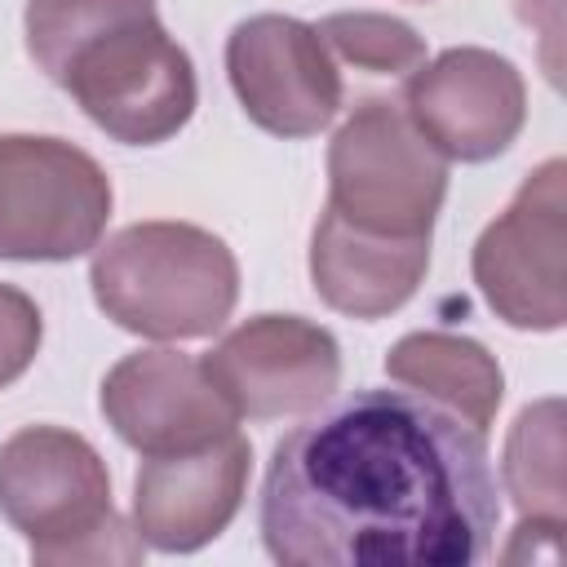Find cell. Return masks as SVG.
<instances>
[{"instance_id": "cell-1", "label": "cell", "mask_w": 567, "mask_h": 567, "mask_svg": "<svg viewBox=\"0 0 567 567\" xmlns=\"http://www.w3.org/2000/svg\"><path fill=\"white\" fill-rule=\"evenodd\" d=\"M487 434L447 408L363 385L288 430L257 527L284 567H474L496 536Z\"/></svg>"}, {"instance_id": "cell-2", "label": "cell", "mask_w": 567, "mask_h": 567, "mask_svg": "<svg viewBox=\"0 0 567 567\" xmlns=\"http://www.w3.org/2000/svg\"><path fill=\"white\" fill-rule=\"evenodd\" d=\"M97 310L151 341L213 337L239 301L230 244L195 221H133L97 239L89 261Z\"/></svg>"}, {"instance_id": "cell-3", "label": "cell", "mask_w": 567, "mask_h": 567, "mask_svg": "<svg viewBox=\"0 0 567 567\" xmlns=\"http://www.w3.org/2000/svg\"><path fill=\"white\" fill-rule=\"evenodd\" d=\"M0 518L31 563H142L146 545L111 505L102 452L62 425H22L0 443Z\"/></svg>"}, {"instance_id": "cell-4", "label": "cell", "mask_w": 567, "mask_h": 567, "mask_svg": "<svg viewBox=\"0 0 567 567\" xmlns=\"http://www.w3.org/2000/svg\"><path fill=\"white\" fill-rule=\"evenodd\" d=\"M49 80L124 146H159L177 137L199 102L190 53L164 31L155 9L106 22L80 40Z\"/></svg>"}, {"instance_id": "cell-5", "label": "cell", "mask_w": 567, "mask_h": 567, "mask_svg": "<svg viewBox=\"0 0 567 567\" xmlns=\"http://www.w3.org/2000/svg\"><path fill=\"white\" fill-rule=\"evenodd\" d=\"M447 159L416 133L403 102L363 97L328 142V208L359 230L416 239L434 230Z\"/></svg>"}, {"instance_id": "cell-6", "label": "cell", "mask_w": 567, "mask_h": 567, "mask_svg": "<svg viewBox=\"0 0 567 567\" xmlns=\"http://www.w3.org/2000/svg\"><path fill=\"white\" fill-rule=\"evenodd\" d=\"M106 168L66 137L0 133V261H75L111 221Z\"/></svg>"}, {"instance_id": "cell-7", "label": "cell", "mask_w": 567, "mask_h": 567, "mask_svg": "<svg viewBox=\"0 0 567 567\" xmlns=\"http://www.w3.org/2000/svg\"><path fill=\"white\" fill-rule=\"evenodd\" d=\"M567 164H536L505 213H496L470 257L478 297L518 332H558L567 319L563 244H567Z\"/></svg>"}, {"instance_id": "cell-8", "label": "cell", "mask_w": 567, "mask_h": 567, "mask_svg": "<svg viewBox=\"0 0 567 567\" xmlns=\"http://www.w3.org/2000/svg\"><path fill=\"white\" fill-rule=\"evenodd\" d=\"M199 368L239 421H284L310 416L337 394L341 346L315 319L252 315L235 323Z\"/></svg>"}, {"instance_id": "cell-9", "label": "cell", "mask_w": 567, "mask_h": 567, "mask_svg": "<svg viewBox=\"0 0 567 567\" xmlns=\"http://www.w3.org/2000/svg\"><path fill=\"white\" fill-rule=\"evenodd\" d=\"M226 75L244 115L270 137H315L341 111V71L319 31L288 13H252L226 35Z\"/></svg>"}, {"instance_id": "cell-10", "label": "cell", "mask_w": 567, "mask_h": 567, "mask_svg": "<svg viewBox=\"0 0 567 567\" xmlns=\"http://www.w3.org/2000/svg\"><path fill=\"white\" fill-rule=\"evenodd\" d=\"M403 111L443 159L487 164L523 133L527 84L509 58L456 44L403 80Z\"/></svg>"}, {"instance_id": "cell-11", "label": "cell", "mask_w": 567, "mask_h": 567, "mask_svg": "<svg viewBox=\"0 0 567 567\" xmlns=\"http://www.w3.org/2000/svg\"><path fill=\"white\" fill-rule=\"evenodd\" d=\"M97 408L120 443L142 456L204 447L239 425L235 408L213 390L199 359L168 346L124 354L102 377Z\"/></svg>"}, {"instance_id": "cell-12", "label": "cell", "mask_w": 567, "mask_h": 567, "mask_svg": "<svg viewBox=\"0 0 567 567\" xmlns=\"http://www.w3.org/2000/svg\"><path fill=\"white\" fill-rule=\"evenodd\" d=\"M252 447L239 430L186 452L146 456L133 478V532L146 549L195 554L217 540L248 496Z\"/></svg>"}, {"instance_id": "cell-13", "label": "cell", "mask_w": 567, "mask_h": 567, "mask_svg": "<svg viewBox=\"0 0 567 567\" xmlns=\"http://www.w3.org/2000/svg\"><path fill=\"white\" fill-rule=\"evenodd\" d=\"M430 270V235H372L328 204L310 235V284L319 301L350 319H385L408 306Z\"/></svg>"}, {"instance_id": "cell-14", "label": "cell", "mask_w": 567, "mask_h": 567, "mask_svg": "<svg viewBox=\"0 0 567 567\" xmlns=\"http://www.w3.org/2000/svg\"><path fill=\"white\" fill-rule=\"evenodd\" d=\"M385 377L399 381L403 390L447 408L478 434L492 430L496 408L505 399V372H501L496 354L474 337L439 332V328L399 337L385 354Z\"/></svg>"}, {"instance_id": "cell-15", "label": "cell", "mask_w": 567, "mask_h": 567, "mask_svg": "<svg viewBox=\"0 0 567 567\" xmlns=\"http://www.w3.org/2000/svg\"><path fill=\"white\" fill-rule=\"evenodd\" d=\"M501 483L518 518H558L567 523V478H563V399L527 403L501 452Z\"/></svg>"}, {"instance_id": "cell-16", "label": "cell", "mask_w": 567, "mask_h": 567, "mask_svg": "<svg viewBox=\"0 0 567 567\" xmlns=\"http://www.w3.org/2000/svg\"><path fill=\"white\" fill-rule=\"evenodd\" d=\"M315 31L337 62L368 75L408 80L416 66H425V40L403 18H390V13H372V9L328 13Z\"/></svg>"}, {"instance_id": "cell-17", "label": "cell", "mask_w": 567, "mask_h": 567, "mask_svg": "<svg viewBox=\"0 0 567 567\" xmlns=\"http://www.w3.org/2000/svg\"><path fill=\"white\" fill-rule=\"evenodd\" d=\"M142 9H155V0H27V9H22L27 53L44 75H53L58 62L80 40H89L106 22H115L124 13H142Z\"/></svg>"}, {"instance_id": "cell-18", "label": "cell", "mask_w": 567, "mask_h": 567, "mask_svg": "<svg viewBox=\"0 0 567 567\" xmlns=\"http://www.w3.org/2000/svg\"><path fill=\"white\" fill-rule=\"evenodd\" d=\"M40 337H44L40 306L22 288L0 284V390L13 385L35 363Z\"/></svg>"}]
</instances>
